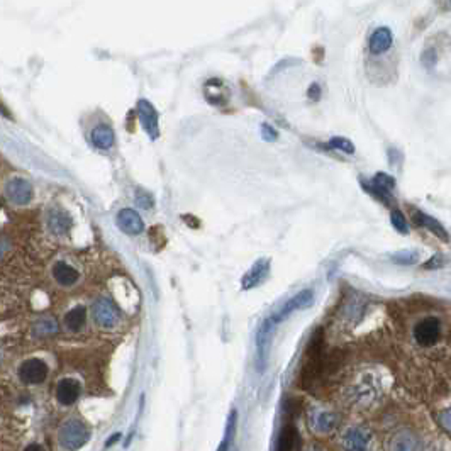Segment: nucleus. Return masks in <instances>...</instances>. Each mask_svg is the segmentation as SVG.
<instances>
[{"mask_svg":"<svg viewBox=\"0 0 451 451\" xmlns=\"http://www.w3.org/2000/svg\"><path fill=\"white\" fill-rule=\"evenodd\" d=\"M322 369H324V335H322V329H317L307 344L306 362L301 370L302 387L312 384L319 377Z\"/></svg>","mask_w":451,"mask_h":451,"instance_id":"nucleus-1","label":"nucleus"},{"mask_svg":"<svg viewBox=\"0 0 451 451\" xmlns=\"http://www.w3.org/2000/svg\"><path fill=\"white\" fill-rule=\"evenodd\" d=\"M90 439V430L78 419L64 421L58 431V441L64 450H80Z\"/></svg>","mask_w":451,"mask_h":451,"instance_id":"nucleus-2","label":"nucleus"},{"mask_svg":"<svg viewBox=\"0 0 451 451\" xmlns=\"http://www.w3.org/2000/svg\"><path fill=\"white\" fill-rule=\"evenodd\" d=\"M312 302H314L312 290H302V292H299L297 295H294V297H292L290 301H287L285 304L280 307V309L276 310L274 316L268 317L267 321L270 322L272 326H275V328H276V326H278L282 321H285L287 317H289L290 314L294 312V310L306 309V307H310V306H312Z\"/></svg>","mask_w":451,"mask_h":451,"instance_id":"nucleus-3","label":"nucleus"},{"mask_svg":"<svg viewBox=\"0 0 451 451\" xmlns=\"http://www.w3.org/2000/svg\"><path fill=\"white\" fill-rule=\"evenodd\" d=\"M441 336V321L438 317H426L414 328V339L421 346H434Z\"/></svg>","mask_w":451,"mask_h":451,"instance_id":"nucleus-4","label":"nucleus"},{"mask_svg":"<svg viewBox=\"0 0 451 451\" xmlns=\"http://www.w3.org/2000/svg\"><path fill=\"white\" fill-rule=\"evenodd\" d=\"M94 321L102 328H114L121 319V312L111 299L100 297L92 307Z\"/></svg>","mask_w":451,"mask_h":451,"instance_id":"nucleus-5","label":"nucleus"},{"mask_svg":"<svg viewBox=\"0 0 451 451\" xmlns=\"http://www.w3.org/2000/svg\"><path fill=\"white\" fill-rule=\"evenodd\" d=\"M48 365L39 358H29L19 369V378L28 385L43 384L48 377Z\"/></svg>","mask_w":451,"mask_h":451,"instance_id":"nucleus-6","label":"nucleus"},{"mask_svg":"<svg viewBox=\"0 0 451 451\" xmlns=\"http://www.w3.org/2000/svg\"><path fill=\"white\" fill-rule=\"evenodd\" d=\"M6 195L16 206H26L33 199V185L24 178H10L6 185Z\"/></svg>","mask_w":451,"mask_h":451,"instance_id":"nucleus-7","label":"nucleus"},{"mask_svg":"<svg viewBox=\"0 0 451 451\" xmlns=\"http://www.w3.org/2000/svg\"><path fill=\"white\" fill-rule=\"evenodd\" d=\"M138 116H139V123L145 131L148 132L151 139H157L160 136V127H158V112L154 111L153 105L150 102L139 100L138 102Z\"/></svg>","mask_w":451,"mask_h":451,"instance_id":"nucleus-8","label":"nucleus"},{"mask_svg":"<svg viewBox=\"0 0 451 451\" xmlns=\"http://www.w3.org/2000/svg\"><path fill=\"white\" fill-rule=\"evenodd\" d=\"M80 392V382L75 380V378H62L56 385V400L62 405H71L77 403Z\"/></svg>","mask_w":451,"mask_h":451,"instance_id":"nucleus-9","label":"nucleus"},{"mask_svg":"<svg viewBox=\"0 0 451 451\" xmlns=\"http://www.w3.org/2000/svg\"><path fill=\"white\" fill-rule=\"evenodd\" d=\"M371 439V434L365 427H351L346 431L343 438V450L344 451H366Z\"/></svg>","mask_w":451,"mask_h":451,"instance_id":"nucleus-10","label":"nucleus"},{"mask_svg":"<svg viewBox=\"0 0 451 451\" xmlns=\"http://www.w3.org/2000/svg\"><path fill=\"white\" fill-rule=\"evenodd\" d=\"M116 222L117 226H119V229L127 234H139L143 233V229H145V222H143L141 215H139L134 209L119 211Z\"/></svg>","mask_w":451,"mask_h":451,"instance_id":"nucleus-11","label":"nucleus"},{"mask_svg":"<svg viewBox=\"0 0 451 451\" xmlns=\"http://www.w3.org/2000/svg\"><path fill=\"white\" fill-rule=\"evenodd\" d=\"M363 187H365L370 193H373L377 199L389 200L390 192H392L393 187H396V180H393L390 175H387V173H377V175L373 177V180H371V185L363 184Z\"/></svg>","mask_w":451,"mask_h":451,"instance_id":"nucleus-12","label":"nucleus"},{"mask_svg":"<svg viewBox=\"0 0 451 451\" xmlns=\"http://www.w3.org/2000/svg\"><path fill=\"white\" fill-rule=\"evenodd\" d=\"M268 270H270V263H268L267 260H258L256 263L246 272V275L242 276V289L248 290L260 285V283L267 278Z\"/></svg>","mask_w":451,"mask_h":451,"instance_id":"nucleus-13","label":"nucleus"},{"mask_svg":"<svg viewBox=\"0 0 451 451\" xmlns=\"http://www.w3.org/2000/svg\"><path fill=\"white\" fill-rule=\"evenodd\" d=\"M71 218L62 209H51L48 214V229L56 236H63L71 229Z\"/></svg>","mask_w":451,"mask_h":451,"instance_id":"nucleus-14","label":"nucleus"},{"mask_svg":"<svg viewBox=\"0 0 451 451\" xmlns=\"http://www.w3.org/2000/svg\"><path fill=\"white\" fill-rule=\"evenodd\" d=\"M392 31L389 28H378L377 31H373V34L370 36V51L373 55H382V53L389 51L390 46H392Z\"/></svg>","mask_w":451,"mask_h":451,"instance_id":"nucleus-15","label":"nucleus"},{"mask_svg":"<svg viewBox=\"0 0 451 451\" xmlns=\"http://www.w3.org/2000/svg\"><path fill=\"white\" fill-rule=\"evenodd\" d=\"M53 276H55L56 282L63 287H71L78 282V272L75 270L71 265L64 263V261H58L53 267Z\"/></svg>","mask_w":451,"mask_h":451,"instance_id":"nucleus-16","label":"nucleus"},{"mask_svg":"<svg viewBox=\"0 0 451 451\" xmlns=\"http://www.w3.org/2000/svg\"><path fill=\"white\" fill-rule=\"evenodd\" d=\"M412 219H414V222L418 226L426 227V229H430L431 233H434L436 236H439L441 240L448 241V233H446V229L443 227V224H439L434 218H431V215L424 214V212H421V211H414Z\"/></svg>","mask_w":451,"mask_h":451,"instance_id":"nucleus-17","label":"nucleus"},{"mask_svg":"<svg viewBox=\"0 0 451 451\" xmlns=\"http://www.w3.org/2000/svg\"><path fill=\"white\" fill-rule=\"evenodd\" d=\"M90 138H92L94 146L98 148V150H109L114 145V131L105 124H100V126L94 129Z\"/></svg>","mask_w":451,"mask_h":451,"instance_id":"nucleus-18","label":"nucleus"},{"mask_svg":"<svg viewBox=\"0 0 451 451\" xmlns=\"http://www.w3.org/2000/svg\"><path fill=\"white\" fill-rule=\"evenodd\" d=\"M85 321H87V309L83 306L73 307V309L64 316V326L73 333L80 331L83 324H85Z\"/></svg>","mask_w":451,"mask_h":451,"instance_id":"nucleus-19","label":"nucleus"},{"mask_svg":"<svg viewBox=\"0 0 451 451\" xmlns=\"http://www.w3.org/2000/svg\"><path fill=\"white\" fill-rule=\"evenodd\" d=\"M421 443L414 434L403 433L393 439V451H419Z\"/></svg>","mask_w":451,"mask_h":451,"instance_id":"nucleus-20","label":"nucleus"},{"mask_svg":"<svg viewBox=\"0 0 451 451\" xmlns=\"http://www.w3.org/2000/svg\"><path fill=\"white\" fill-rule=\"evenodd\" d=\"M336 426H338V418L333 412H322L317 416V430L321 433H331Z\"/></svg>","mask_w":451,"mask_h":451,"instance_id":"nucleus-21","label":"nucleus"},{"mask_svg":"<svg viewBox=\"0 0 451 451\" xmlns=\"http://www.w3.org/2000/svg\"><path fill=\"white\" fill-rule=\"evenodd\" d=\"M56 331H58V324L53 319H41L34 326V333H36L37 336H51L55 335Z\"/></svg>","mask_w":451,"mask_h":451,"instance_id":"nucleus-22","label":"nucleus"},{"mask_svg":"<svg viewBox=\"0 0 451 451\" xmlns=\"http://www.w3.org/2000/svg\"><path fill=\"white\" fill-rule=\"evenodd\" d=\"M329 146H331L333 150L343 151V153H348V154H353L355 153V146H353V143L350 141V139L333 138L331 141H329Z\"/></svg>","mask_w":451,"mask_h":451,"instance_id":"nucleus-23","label":"nucleus"},{"mask_svg":"<svg viewBox=\"0 0 451 451\" xmlns=\"http://www.w3.org/2000/svg\"><path fill=\"white\" fill-rule=\"evenodd\" d=\"M390 222H392V226L396 227V229L399 231V233H403V234H407L409 233L407 221H405V218L403 215V212L393 211L392 214H390Z\"/></svg>","mask_w":451,"mask_h":451,"instance_id":"nucleus-24","label":"nucleus"},{"mask_svg":"<svg viewBox=\"0 0 451 451\" xmlns=\"http://www.w3.org/2000/svg\"><path fill=\"white\" fill-rule=\"evenodd\" d=\"M392 261L397 265H414L418 261V253L416 251H400L392 256Z\"/></svg>","mask_w":451,"mask_h":451,"instance_id":"nucleus-25","label":"nucleus"},{"mask_svg":"<svg viewBox=\"0 0 451 451\" xmlns=\"http://www.w3.org/2000/svg\"><path fill=\"white\" fill-rule=\"evenodd\" d=\"M136 202H138V206H141L143 209H151V207H153V197H151V193L145 191H138L136 192Z\"/></svg>","mask_w":451,"mask_h":451,"instance_id":"nucleus-26","label":"nucleus"},{"mask_svg":"<svg viewBox=\"0 0 451 451\" xmlns=\"http://www.w3.org/2000/svg\"><path fill=\"white\" fill-rule=\"evenodd\" d=\"M261 136H263L265 141H276V138H278V134H276V131L274 127L270 126V124H261Z\"/></svg>","mask_w":451,"mask_h":451,"instance_id":"nucleus-27","label":"nucleus"},{"mask_svg":"<svg viewBox=\"0 0 451 451\" xmlns=\"http://www.w3.org/2000/svg\"><path fill=\"white\" fill-rule=\"evenodd\" d=\"M307 94H309L310 100H319V98H321V87L317 85V83H312V85L309 87V90H307Z\"/></svg>","mask_w":451,"mask_h":451,"instance_id":"nucleus-28","label":"nucleus"},{"mask_svg":"<svg viewBox=\"0 0 451 451\" xmlns=\"http://www.w3.org/2000/svg\"><path fill=\"white\" fill-rule=\"evenodd\" d=\"M439 423L443 424V427H445L446 431H450V409H446L445 412L439 414Z\"/></svg>","mask_w":451,"mask_h":451,"instance_id":"nucleus-29","label":"nucleus"},{"mask_svg":"<svg viewBox=\"0 0 451 451\" xmlns=\"http://www.w3.org/2000/svg\"><path fill=\"white\" fill-rule=\"evenodd\" d=\"M443 265V256L441 255H436L433 260L430 261V263L424 265V268H436V267H441Z\"/></svg>","mask_w":451,"mask_h":451,"instance_id":"nucleus-30","label":"nucleus"},{"mask_svg":"<svg viewBox=\"0 0 451 451\" xmlns=\"http://www.w3.org/2000/svg\"><path fill=\"white\" fill-rule=\"evenodd\" d=\"M7 251H9V242L6 240H0V258L6 255Z\"/></svg>","mask_w":451,"mask_h":451,"instance_id":"nucleus-31","label":"nucleus"},{"mask_svg":"<svg viewBox=\"0 0 451 451\" xmlns=\"http://www.w3.org/2000/svg\"><path fill=\"white\" fill-rule=\"evenodd\" d=\"M24 451H46V450H44V446L39 445V443H33V445H29Z\"/></svg>","mask_w":451,"mask_h":451,"instance_id":"nucleus-32","label":"nucleus"},{"mask_svg":"<svg viewBox=\"0 0 451 451\" xmlns=\"http://www.w3.org/2000/svg\"><path fill=\"white\" fill-rule=\"evenodd\" d=\"M121 436H123L121 433L112 434V438H111V439H107V443H105V446H112V445H116V443L119 441V439H121Z\"/></svg>","mask_w":451,"mask_h":451,"instance_id":"nucleus-33","label":"nucleus"}]
</instances>
